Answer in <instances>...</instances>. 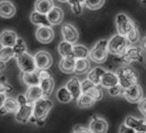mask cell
I'll return each instance as SVG.
<instances>
[{"instance_id":"6da1fadb","label":"cell","mask_w":146,"mask_h":133,"mask_svg":"<svg viewBox=\"0 0 146 133\" xmlns=\"http://www.w3.org/2000/svg\"><path fill=\"white\" fill-rule=\"evenodd\" d=\"M53 104L47 97H42L34 104L33 117L30 122L35 123L38 125H43L49 112H51Z\"/></svg>"},{"instance_id":"7a4b0ae2","label":"cell","mask_w":146,"mask_h":133,"mask_svg":"<svg viewBox=\"0 0 146 133\" xmlns=\"http://www.w3.org/2000/svg\"><path fill=\"white\" fill-rule=\"evenodd\" d=\"M116 74L119 79V85H120L123 89L129 88L138 81L137 71L130 66H122L116 71Z\"/></svg>"},{"instance_id":"3957f363","label":"cell","mask_w":146,"mask_h":133,"mask_svg":"<svg viewBox=\"0 0 146 133\" xmlns=\"http://www.w3.org/2000/svg\"><path fill=\"white\" fill-rule=\"evenodd\" d=\"M118 60L123 66H129L133 62H144V51L141 47L131 45L127 50L120 56H118Z\"/></svg>"},{"instance_id":"277c9868","label":"cell","mask_w":146,"mask_h":133,"mask_svg":"<svg viewBox=\"0 0 146 133\" xmlns=\"http://www.w3.org/2000/svg\"><path fill=\"white\" fill-rule=\"evenodd\" d=\"M131 45V44L128 42L125 36L119 34H115L108 40V52L111 54L120 56Z\"/></svg>"},{"instance_id":"5b68a950","label":"cell","mask_w":146,"mask_h":133,"mask_svg":"<svg viewBox=\"0 0 146 133\" xmlns=\"http://www.w3.org/2000/svg\"><path fill=\"white\" fill-rule=\"evenodd\" d=\"M108 40L102 39L99 40L90 49L89 58L96 63H104L108 55Z\"/></svg>"},{"instance_id":"8992f818","label":"cell","mask_w":146,"mask_h":133,"mask_svg":"<svg viewBox=\"0 0 146 133\" xmlns=\"http://www.w3.org/2000/svg\"><path fill=\"white\" fill-rule=\"evenodd\" d=\"M136 22L125 13H119L115 18V25L118 34L126 36L133 29Z\"/></svg>"},{"instance_id":"52a82bcc","label":"cell","mask_w":146,"mask_h":133,"mask_svg":"<svg viewBox=\"0 0 146 133\" xmlns=\"http://www.w3.org/2000/svg\"><path fill=\"white\" fill-rule=\"evenodd\" d=\"M16 59L17 66L22 73H32L38 70L35 57L28 52L18 55L17 57H16Z\"/></svg>"},{"instance_id":"ba28073f","label":"cell","mask_w":146,"mask_h":133,"mask_svg":"<svg viewBox=\"0 0 146 133\" xmlns=\"http://www.w3.org/2000/svg\"><path fill=\"white\" fill-rule=\"evenodd\" d=\"M35 64L38 70L49 69L52 65V57L50 53L45 50L38 51L35 55Z\"/></svg>"},{"instance_id":"9c48e42d","label":"cell","mask_w":146,"mask_h":133,"mask_svg":"<svg viewBox=\"0 0 146 133\" xmlns=\"http://www.w3.org/2000/svg\"><path fill=\"white\" fill-rule=\"evenodd\" d=\"M143 89L141 86L137 83L129 88L124 89L123 97L130 103H139L143 99Z\"/></svg>"},{"instance_id":"30bf717a","label":"cell","mask_w":146,"mask_h":133,"mask_svg":"<svg viewBox=\"0 0 146 133\" xmlns=\"http://www.w3.org/2000/svg\"><path fill=\"white\" fill-rule=\"evenodd\" d=\"M61 34L64 41L76 44L79 38V33L77 28L71 24H64L61 27Z\"/></svg>"},{"instance_id":"8fae6325","label":"cell","mask_w":146,"mask_h":133,"mask_svg":"<svg viewBox=\"0 0 146 133\" xmlns=\"http://www.w3.org/2000/svg\"><path fill=\"white\" fill-rule=\"evenodd\" d=\"M33 111L34 104H30L28 102L23 105H21L19 110L15 114V118L17 122L22 124L30 122V119L33 117Z\"/></svg>"},{"instance_id":"7c38bea8","label":"cell","mask_w":146,"mask_h":133,"mask_svg":"<svg viewBox=\"0 0 146 133\" xmlns=\"http://www.w3.org/2000/svg\"><path fill=\"white\" fill-rule=\"evenodd\" d=\"M88 128L91 133H107L108 130V123L105 118L95 115L91 118Z\"/></svg>"},{"instance_id":"4fadbf2b","label":"cell","mask_w":146,"mask_h":133,"mask_svg":"<svg viewBox=\"0 0 146 133\" xmlns=\"http://www.w3.org/2000/svg\"><path fill=\"white\" fill-rule=\"evenodd\" d=\"M35 37L38 42L43 44L51 42L54 38V31L51 27L41 26L38 27L35 32Z\"/></svg>"},{"instance_id":"5bb4252c","label":"cell","mask_w":146,"mask_h":133,"mask_svg":"<svg viewBox=\"0 0 146 133\" xmlns=\"http://www.w3.org/2000/svg\"><path fill=\"white\" fill-rule=\"evenodd\" d=\"M17 35L14 30H5L0 33V45L2 47H14L17 41Z\"/></svg>"},{"instance_id":"9a60e30c","label":"cell","mask_w":146,"mask_h":133,"mask_svg":"<svg viewBox=\"0 0 146 133\" xmlns=\"http://www.w3.org/2000/svg\"><path fill=\"white\" fill-rule=\"evenodd\" d=\"M17 8L15 5L10 0H2L0 1V17L10 19L16 15Z\"/></svg>"},{"instance_id":"2e32d148","label":"cell","mask_w":146,"mask_h":133,"mask_svg":"<svg viewBox=\"0 0 146 133\" xmlns=\"http://www.w3.org/2000/svg\"><path fill=\"white\" fill-rule=\"evenodd\" d=\"M65 87H67V89L71 93L73 99H76V100L83 94L81 81L77 77H72L70 80H69L67 81Z\"/></svg>"},{"instance_id":"e0dca14e","label":"cell","mask_w":146,"mask_h":133,"mask_svg":"<svg viewBox=\"0 0 146 133\" xmlns=\"http://www.w3.org/2000/svg\"><path fill=\"white\" fill-rule=\"evenodd\" d=\"M124 123L136 131H146V119L137 118L133 116H127Z\"/></svg>"},{"instance_id":"ac0fdd59","label":"cell","mask_w":146,"mask_h":133,"mask_svg":"<svg viewBox=\"0 0 146 133\" xmlns=\"http://www.w3.org/2000/svg\"><path fill=\"white\" fill-rule=\"evenodd\" d=\"M20 108V105L17 99L12 97H7L4 106L0 109V115H5V114H16Z\"/></svg>"},{"instance_id":"d6986e66","label":"cell","mask_w":146,"mask_h":133,"mask_svg":"<svg viewBox=\"0 0 146 133\" xmlns=\"http://www.w3.org/2000/svg\"><path fill=\"white\" fill-rule=\"evenodd\" d=\"M76 59L74 57H63L59 61L58 66L61 72L64 74L75 73Z\"/></svg>"},{"instance_id":"ffe728a7","label":"cell","mask_w":146,"mask_h":133,"mask_svg":"<svg viewBox=\"0 0 146 133\" xmlns=\"http://www.w3.org/2000/svg\"><path fill=\"white\" fill-rule=\"evenodd\" d=\"M116 85H119V79H118V75L116 72L107 70V72L102 76L101 86L104 88L109 89Z\"/></svg>"},{"instance_id":"44dd1931","label":"cell","mask_w":146,"mask_h":133,"mask_svg":"<svg viewBox=\"0 0 146 133\" xmlns=\"http://www.w3.org/2000/svg\"><path fill=\"white\" fill-rule=\"evenodd\" d=\"M24 95H25L28 102L30 104H35L37 100H39L40 99L44 97L43 92L40 86L29 87Z\"/></svg>"},{"instance_id":"7402d4cb","label":"cell","mask_w":146,"mask_h":133,"mask_svg":"<svg viewBox=\"0 0 146 133\" xmlns=\"http://www.w3.org/2000/svg\"><path fill=\"white\" fill-rule=\"evenodd\" d=\"M47 18L51 25H58L63 22L64 19V11L60 7L54 6L48 13Z\"/></svg>"},{"instance_id":"603a6c76","label":"cell","mask_w":146,"mask_h":133,"mask_svg":"<svg viewBox=\"0 0 146 133\" xmlns=\"http://www.w3.org/2000/svg\"><path fill=\"white\" fill-rule=\"evenodd\" d=\"M106 72H107V70L104 69L103 68H102V66H95L94 69H90V72L88 73L87 79L90 80L94 84L99 86V85H101L102 76L104 75V74Z\"/></svg>"},{"instance_id":"cb8c5ba5","label":"cell","mask_w":146,"mask_h":133,"mask_svg":"<svg viewBox=\"0 0 146 133\" xmlns=\"http://www.w3.org/2000/svg\"><path fill=\"white\" fill-rule=\"evenodd\" d=\"M30 21L33 24L37 25L38 27L41 26H46V27H51V24L48 21L47 16L46 14L40 13L36 11H33L30 14Z\"/></svg>"},{"instance_id":"d4e9b609","label":"cell","mask_w":146,"mask_h":133,"mask_svg":"<svg viewBox=\"0 0 146 133\" xmlns=\"http://www.w3.org/2000/svg\"><path fill=\"white\" fill-rule=\"evenodd\" d=\"M22 81L28 87L40 86V79L38 70L32 72V73H23Z\"/></svg>"},{"instance_id":"484cf974","label":"cell","mask_w":146,"mask_h":133,"mask_svg":"<svg viewBox=\"0 0 146 133\" xmlns=\"http://www.w3.org/2000/svg\"><path fill=\"white\" fill-rule=\"evenodd\" d=\"M54 7L52 0H36L35 3V11L47 15V13Z\"/></svg>"},{"instance_id":"4316f807","label":"cell","mask_w":146,"mask_h":133,"mask_svg":"<svg viewBox=\"0 0 146 133\" xmlns=\"http://www.w3.org/2000/svg\"><path fill=\"white\" fill-rule=\"evenodd\" d=\"M90 70V61L89 58L85 59H76L75 73L78 75L88 74Z\"/></svg>"},{"instance_id":"83f0119b","label":"cell","mask_w":146,"mask_h":133,"mask_svg":"<svg viewBox=\"0 0 146 133\" xmlns=\"http://www.w3.org/2000/svg\"><path fill=\"white\" fill-rule=\"evenodd\" d=\"M54 85H55V83H54V80H53L52 76L40 80V87L43 92L44 97H48L49 95L52 94V93L53 92V89H54Z\"/></svg>"},{"instance_id":"f1b7e54d","label":"cell","mask_w":146,"mask_h":133,"mask_svg":"<svg viewBox=\"0 0 146 133\" xmlns=\"http://www.w3.org/2000/svg\"><path fill=\"white\" fill-rule=\"evenodd\" d=\"M73 46L72 44L69 42L66 41H62L58 47V51L59 54L63 57H74L73 56Z\"/></svg>"},{"instance_id":"f546056e","label":"cell","mask_w":146,"mask_h":133,"mask_svg":"<svg viewBox=\"0 0 146 133\" xmlns=\"http://www.w3.org/2000/svg\"><path fill=\"white\" fill-rule=\"evenodd\" d=\"M56 98L58 102L63 103V104L70 103L72 99H74L71 93H70V91L67 89V87L65 86L61 87L58 89L57 93H56Z\"/></svg>"},{"instance_id":"4dcf8cb0","label":"cell","mask_w":146,"mask_h":133,"mask_svg":"<svg viewBox=\"0 0 146 133\" xmlns=\"http://www.w3.org/2000/svg\"><path fill=\"white\" fill-rule=\"evenodd\" d=\"M96 101L89 94L83 93L78 99H77V105L79 108L83 109H89L92 107Z\"/></svg>"},{"instance_id":"1f68e13d","label":"cell","mask_w":146,"mask_h":133,"mask_svg":"<svg viewBox=\"0 0 146 133\" xmlns=\"http://www.w3.org/2000/svg\"><path fill=\"white\" fill-rule=\"evenodd\" d=\"M73 56L75 59H85L90 56L89 48L82 44H74L73 46Z\"/></svg>"},{"instance_id":"d6a6232c","label":"cell","mask_w":146,"mask_h":133,"mask_svg":"<svg viewBox=\"0 0 146 133\" xmlns=\"http://www.w3.org/2000/svg\"><path fill=\"white\" fill-rule=\"evenodd\" d=\"M85 1L86 0H69L68 3L72 13L76 16H80L83 13L84 7L85 6Z\"/></svg>"},{"instance_id":"836d02e7","label":"cell","mask_w":146,"mask_h":133,"mask_svg":"<svg viewBox=\"0 0 146 133\" xmlns=\"http://www.w3.org/2000/svg\"><path fill=\"white\" fill-rule=\"evenodd\" d=\"M14 57H16V54L12 47H2L0 48V60L4 62H7Z\"/></svg>"},{"instance_id":"e575fe53","label":"cell","mask_w":146,"mask_h":133,"mask_svg":"<svg viewBox=\"0 0 146 133\" xmlns=\"http://www.w3.org/2000/svg\"><path fill=\"white\" fill-rule=\"evenodd\" d=\"M13 49H14V52L16 54V57H17L20 54L26 53L27 52V44H26L25 41L23 38L18 37L16 44L13 47Z\"/></svg>"},{"instance_id":"d590c367","label":"cell","mask_w":146,"mask_h":133,"mask_svg":"<svg viewBox=\"0 0 146 133\" xmlns=\"http://www.w3.org/2000/svg\"><path fill=\"white\" fill-rule=\"evenodd\" d=\"M86 94H89L90 96H91L96 102L100 101L103 98V93H102V89L99 87V86H97V85H95L93 87H91L86 93Z\"/></svg>"},{"instance_id":"8d00e7d4","label":"cell","mask_w":146,"mask_h":133,"mask_svg":"<svg viewBox=\"0 0 146 133\" xmlns=\"http://www.w3.org/2000/svg\"><path fill=\"white\" fill-rule=\"evenodd\" d=\"M105 4V0H86L85 6L90 11H96L101 9Z\"/></svg>"},{"instance_id":"74e56055","label":"cell","mask_w":146,"mask_h":133,"mask_svg":"<svg viewBox=\"0 0 146 133\" xmlns=\"http://www.w3.org/2000/svg\"><path fill=\"white\" fill-rule=\"evenodd\" d=\"M125 37L131 44H134L139 40V29H138V25L137 23L135 24L131 31Z\"/></svg>"},{"instance_id":"f35d334b","label":"cell","mask_w":146,"mask_h":133,"mask_svg":"<svg viewBox=\"0 0 146 133\" xmlns=\"http://www.w3.org/2000/svg\"><path fill=\"white\" fill-rule=\"evenodd\" d=\"M13 91V87L9 83L7 78L4 75L0 76V93H7Z\"/></svg>"},{"instance_id":"ab89813d","label":"cell","mask_w":146,"mask_h":133,"mask_svg":"<svg viewBox=\"0 0 146 133\" xmlns=\"http://www.w3.org/2000/svg\"><path fill=\"white\" fill-rule=\"evenodd\" d=\"M108 90L109 95H111L113 97L121 95V94H123V92H124V89L122 88V87L120 85H116V86H114V87H113Z\"/></svg>"},{"instance_id":"60d3db41","label":"cell","mask_w":146,"mask_h":133,"mask_svg":"<svg viewBox=\"0 0 146 133\" xmlns=\"http://www.w3.org/2000/svg\"><path fill=\"white\" fill-rule=\"evenodd\" d=\"M71 133H91V131L89 128H85L80 124H78L73 128Z\"/></svg>"},{"instance_id":"b9f144b4","label":"cell","mask_w":146,"mask_h":133,"mask_svg":"<svg viewBox=\"0 0 146 133\" xmlns=\"http://www.w3.org/2000/svg\"><path fill=\"white\" fill-rule=\"evenodd\" d=\"M137 131L135 130H133L132 128L129 127L128 125H126L125 123H123L119 129V133H136Z\"/></svg>"},{"instance_id":"7bdbcfd3","label":"cell","mask_w":146,"mask_h":133,"mask_svg":"<svg viewBox=\"0 0 146 133\" xmlns=\"http://www.w3.org/2000/svg\"><path fill=\"white\" fill-rule=\"evenodd\" d=\"M138 110L143 116L146 114V98H143L138 103Z\"/></svg>"},{"instance_id":"ee69618b","label":"cell","mask_w":146,"mask_h":133,"mask_svg":"<svg viewBox=\"0 0 146 133\" xmlns=\"http://www.w3.org/2000/svg\"><path fill=\"white\" fill-rule=\"evenodd\" d=\"M17 101H18V103H19V105H23V104H25V103H28V100H27V99H26V97H25V95L24 94H20V95H18V97H17Z\"/></svg>"},{"instance_id":"f6af8a7d","label":"cell","mask_w":146,"mask_h":133,"mask_svg":"<svg viewBox=\"0 0 146 133\" xmlns=\"http://www.w3.org/2000/svg\"><path fill=\"white\" fill-rule=\"evenodd\" d=\"M7 99V96L5 93H0V109H1L4 105H5V102Z\"/></svg>"},{"instance_id":"bcb514c9","label":"cell","mask_w":146,"mask_h":133,"mask_svg":"<svg viewBox=\"0 0 146 133\" xmlns=\"http://www.w3.org/2000/svg\"><path fill=\"white\" fill-rule=\"evenodd\" d=\"M141 48H142V49L144 52H146V36H144L142 38V41H141Z\"/></svg>"},{"instance_id":"7dc6e473","label":"cell","mask_w":146,"mask_h":133,"mask_svg":"<svg viewBox=\"0 0 146 133\" xmlns=\"http://www.w3.org/2000/svg\"><path fill=\"white\" fill-rule=\"evenodd\" d=\"M5 62H4L2 60H0V71H4L5 69Z\"/></svg>"},{"instance_id":"c3c4849f","label":"cell","mask_w":146,"mask_h":133,"mask_svg":"<svg viewBox=\"0 0 146 133\" xmlns=\"http://www.w3.org/2000/svg\"><path fill=\"white\" fill-rule=\"evenodd\" d=\"M58 1H59V2H61V3H66V2L69 1V0H58Z\"/></svg>"},{"instance_id":"681fc988","label":"cell","mask_w":146,"mask_h":133,"mask_svg":"<svg viewBox=\"0 0 146 133\" xmlns=\"http://www.w3.org/2000/svg\"><path fill=\"white\" fill-rule=\"evenodd\" d=\"M140 1L143 5H146V0H140Z\"/></svg>"},{"instance_id":"f907efd6","label":"cell","mask_w":146,"mask_h":133,"mask_svg":"<svg viewBox=\"0 0 146 133\" xmlns=\"http://www.w3.org/2000/svg\"><path fill=\"white\" fill-rule=\"evenodd\" d=\"M136 133H146V131H137Z\"/></svg>"},{"instance_id":"816d5d0a","label":"cell","mask_w":146,"mask_h":133,"mask_svg":"<svg viewBox=\"0 0 146 133\" xmlns=\"http://www.w3.org/2000/svg\"><path fill=\"white\" fill-rule=\"evenodd\" d=\"M144 118H145V119H146V114L144 115Z\"/></svg>"},{"instance_id":"f5cc1de1","label":"cell","mask_w":146,"mask_h":133,"mask_svg":"<svg viewBox=\"0 0 146 133\" xmlns=\"http://www.w3.org/2000/svg\"><path fill=\"white\" fill-rule=\"evenodd\" d=\"M145 66H146V61H145Z\"/></svg>"}]
</instances>
